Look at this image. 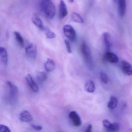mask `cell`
I'll return each instance as SVG.
<instances>
[{"label":"cell","instance_id":"obj_1","mask_svg":"<svg viewBox=\"0 0 132 132\" xmlns=\"http://www.w3.org/2000/svg\"><path fill=\"white\" fill-rule=\"evenodd\" d=\"M18 96V87L11 82H7L3 95L4 102L10 105H14L17 101Z\"/></svg>","mask_w":132,"mask_h":132},{"label":"cell","instance_id":"obj_2","mask_svg":"<svg viewBox=\"0 0 132 132\" xmlns=\"http://www.w3.org/2000/svg\"><path fill=\"white\" fill-rule=\"evenodd\" d=\"M41 10L44 15L49 19L54 16L56 12L55 6L51 1L43 0L40 4Z\"/></svg>","mask_w":132,"mask_h":132},{"label":"cell","instance_id":"obj_3","mask_svg":"<svg viewBox=\"0 0 132 132\" xmlns=\"http://www.w3.org/2000/svg\"><path fill=\"white\" fill-rule=\"evenodd\" d=\"M81 51L85 61L89 68H92L93 61L92 51L85 41L82 42L81 45Z\"/></svg>","mask_w":132,"mask_h":132},{"label":"cell","instance_id":"obj_4","mask_svg":"<svg viewBox=\"0 0 132 132\" xmlns=\"http://www.w3.org/2000/svg\"><path fill=\"white\" fill-rule=\"evenodd\" d=\"M65 35L72 42H75L76 40V34L74 28L71 25L66 24L63 27Z\"/></svg>","mask_w":132,"mask_h":132},{"label":"cell","instance_id":"obj_5","mask_svg":"<svg viewBox=\"0 0 132 132\" xmlns=\"http://www.w3.org/2000/svg\"><path fill=\"white\" fill-rule=\"evenodd\" d=\"M26 54L28 57L31 59L34 60L37 57V47L35 45L31 44L25 49Z\"/></svg>","mask_w":132,"mask_h":132},{"label":"cell","instance_id":"obj_6","mask_svg":"<svg viewBox=\"0 0 132 132\" xmlns=\"http://www.w3.org/2000/svg\"><path fill=\"white\" fill-rule=\"evenodd\" d=\"M8 61V55L5 48L0 47V64L6 66Z\"/></svg>","mask_w":132,"mask_h":132},{"label":"cell","instance_id":"obj_7","mask_svg":"<svg viewBox=\"0 0 132 132\" xmlns=\"http://www.w3.org/2000/svg\"><path fill=\"white\" fill-rule=\"evenodd\" d=\"M69 117L75 126L78 127L81 124V118L76 112L72 111L69 114Z\"/></svg>","mask_w":132,"mask_h":132},{"label":"cell","instance_id":"obj_8","mask_svg":"<svg viewBox=\"0 0 132 132\" xmlns=\"http://www.w3.org/2000/svg\"><path fill=\"white\" fill-rule=\"evenodd\" d=\"M104 59L107 61L111 63H117L119 61L118 56L110 51L106 52L104 55Z\"/></svg>","mask_w":132,"mask_h":132},{"label":"cell","instance_id":"obj_9","mask_svg":"<svg viewBox=\"0 0 132 132\" xmlns=\"http://www.w3.org/2000/svg\"><path fill=\"white\" fill-rule=\"evenodd\" d=\"M121 67L123 71L125 74L129 76L132 75V66L129 62L124 60L122 61L121 63Z\"/></svg>","mask_w":132,"mask_h":132},{"label":"cell","instance_id":"obj_10","mask_svg":"<svg viewBox=\"0 0 132 132\" xmlns=\"http://www.w3.org/2000/svg\"><path fill=\"white\" fill-rule=\"evenodd\" d=\"M68 11L65 3L63 1H60L59 6V18L62 19L68 15Z\"/></svg>","mask_w":132,"mask_h":132},{"label":"cell","instance_id":"obj_11","mask_svg":"<svg viewBox=\"0 0 132 132\" xmlns=\"http://www.w3.org/2000/svg\"><path fill=\"white\" fill-rule=\"evenodd\" d=\"M103 39L106 49V52L110 51L112 47V44L109 34L107 32L103 33Z\"/></svg>","mask_w":132,"mask_h":132},{"label":"cell","instance_id":"obj_12","mask_svg":"<svg viewBox=\"0 0 132 132\" xmlns=\"http://www.w3.org/2000/svg\"><path fill=\"white\" fill-rule=\"evenodd\" d=\"M126 3L124 0L118 1V11L120 17H123L126 13Z\"/></svg>","mask_w":132,"mask_h":132},{"label":"cell","instance_id":"obj_13","mask_svg":"<svg viewBox=\"0 0 132 132\" xmlns=\"http://www.w3.org/2000/svg\"><path fill=\"white\" fill-rule=\"evenodd\" d=\"M26 79L28 83L31 88L35 92H37L39 90V88L35 82L32 76L30 74H28L26 76Z\"/></svg>","mask_w":132,"mask_h":132},{"label":"cell","instance_id":"obj_14","mask_svg":"<svg viewBox=\"0 0 132 132\" xmlns=\"http://www.w3.org/2000/svg\"><path fill=\"white\" fill-rule=\"evenodd\" d=\"M20 119L25 122H30L33 120V118L30 113L27 110L21 112L20 114Z\"/></svg>","mask_w":132,"mask_h":132},{"label":"cell","instance_id":"obj_15","mask_svg":"<svg viewBox=\"0 0 132 132\" xmlns=\"http://www.w3.org/2000/svg\"><path fill=\"white\" fill-rule=\"evenodd\" d=\"M32 21L35 25L42 30H44L45 27L43 24V22L38 15L36 14H34L32 17Z\"/></svg>","mask_w":132,"mask_h":132},{"label":"cell","instance_id":"obj_16","mask_svg":"<svg viewBox=\"0 0 132 132\" xmlns=\"http://www.w3.org/2000/svg\"><path fill=\"white\" fill-rule=\"evenodd\" d=\"M44 66L46 71L48 72H51L53 71L55 69V63L53 60L48 59L45 64Z\"/></svg>","mask_w":132,"mask_h":132},{"label":"cell","instance_id":"obj_17","mask_svg":"<svg viewBox=\"0 0 132 132\" xmlns=\"http://www.w3.org/2000/svg\"><path fill=\"white\" fill-rule=\"evenodd\" d=\"M85 89L88 92H93L95 89V86L94 82L91 80L87 81L85 84Z\"/></svg>","mask_w":132,"mask_h":132},{"label":"cell","instance_id":"obj_18","mask_svg":"<svg viewBox=\"0 0 132 132\" xmlns=\"http://www.w3.org/2000/svg\"><path fill=\"white\" fill-rule=\"evenodd\" d=\"M71 18L73 21L76 23H84V20L83 18L77 13H72L71 15Z\"/></svg>","mask_w":132,"mask_h":132},{"label":"cell","instance_id":"obj_19","mask_svg":"<svg viewBox=\"0 0 132 132\" xmlns=\"http://www.w3.org/2000/svg\"><path fill=\"white\" fill-rule=\"evenodd\" d=\"M14 34L15 35L16 40L18 43L19 46H20L21 47H23L24 45V42L23 39L21 35L19 32L16 31H15L14 32Z\"/></svg>","mask_w":132,"mask_h":132},{"label":"cell","instance_id":"obj_20","mask_svg":"<svg viewBox=\"0 0 132 132\" xmlns=\"http://www.w3.org/2000/svg\"><path fill=\"white\" fill-rule=\"evenodd\" d=\"M117 105V100L114 96L110 97V100L108 104V106L111 109L116 108Z\"/></svg>","mask_w":132,"mask_h":132},{"label":"cell","instance_id":"obj_21","mask_svg":"<svg viewBox=\"0 0 132 132\" xmlns=\"http://www.w3.org/2000/svg\"><path fill=\"white\" fill-rule=\"evenodd\" d=\"M37 78L38 82L40 83H42L47 80V77L45 72H39L37 75Z\"/></svg>","mask_w":132,"mask_h":132},{"label":"cell","instance_id":"obj_22","mask_svg":"<svg viewBox=\"0 0 132 132\" xmlns=\"http://www.w3.org/2000/svg\"><path fill=\"white\" fill-rule=\"evenodd\" d=\"M119 130V125L116 122L111 123L109 129H107V132H118Z\"/></svg>","mask_w":132,"mask_h":132},{"label":"cell","instance_id":"obj_23","mask_svg":"<svg viewBox=\"0 0 132 132\" xmlns=\"http://www.w3.org/2000/svg\"><path fill=\"white\" fill-rule=\"evenodd\" d=\"M44 30L45 31V35L47 38L48 39H53L55 38L56 35L54 32L51 31L47 28H44Z\"/></svg>","mask_w":132,"mask_h":132},{"label":"cell","instance_id":"obj_24","mask_svg":"<svg viewBox=\"0 0 132 132\" xmlns=\"http://www.w3.org/2000/svg\"><path fill=\"white\" fill-rule=\"evenodd\" d=\"M100 78L102 81L105 83L107 84L108 82V78L105 73L103 72H101L100 73Z\"/></svg>","mask_w":132,"mask_h":132},{"label":"cell","instance_id":"obj_25","mask_svg":"<svg viewBox=\"0 0 132 132\" xmlns=\"http://www.w3.org/2000/svg\"><path fill=\"white\" fill-rule=\"evenodd\" d=\"M0 132H11V130L7 126L0 124Z\"/></svg>","mask_w":132,"mask_h":132},{"label":"cell","instance_id":"obj_26","mask_svg":"<svg viewBox=\"0 0 132 132\" xmlns=\"http://www.w3.org/2000/svg\"><path fill=\"white\" fill-rule=\"evenodd\" d=\"M64 42L65 46H66L67 51L69 54H71L72 53V51L71 47V45H70L69 42L68 40H65Z\"/></svg>","mask_w":132,"mask_h":132},{"label":"cell","instance_id":"obj_27","mask_svg":"<svg viewBox=\"0 0 132 132\" xmlns=\"http://www.w3.org/2000/svg\"><path fill=\"white\" fill-rule=\"evenodd\" d=\"M111 123L108 120L105 119L103 120V126L106 128V129H109L111 125Z\"/></svg>","mask_w":132,"mask_h":132},{"label":"cell","instance_id":"obj_28","mask_svg":"<svg viewBox=\"0 0 132 132\" xmlns=\"http://www.w3.org/2000/svg\"><path fill=\"white\" fill-rule=\"evenodd\" d=\"M31 127L35 130L37 131H40L42 129V127L41 126H37V125H34V124H31Z\"/></svg>","mask_w":132,"mask_h":132},{"label":"cell","instance_id":"obj_29","mask_svg":"<svg viewBox=\"0 0 132 132\" xmlns=\"http://www.w3.org/2000/svg\"><path fill=\"white\" fill-rule=\"evenodd\" d=\"M92 126L91 124H89L87 127L85 132H92Z\"/></svg>","mask_w":132,"mask_h":132},{"label":"cell","instance_id":"obj_30","mask_svg":"<svg viewBox=\"0 0 132 132\" xmlns=\"http://www.w3.org/2000/svg\"><path fill=\"white\" fill-rule=\"evenodd\" d=\"M74 2V1H69V2L70 3H72Z\"/></svg>","mask_w":132,"mask_h":132}]
</instances>
